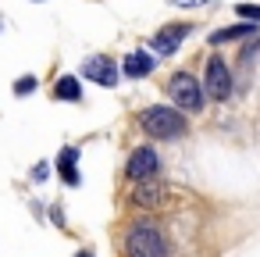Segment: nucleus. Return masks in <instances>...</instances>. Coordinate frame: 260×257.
<instances>
[{"mask_svg": "<svg viewBox=\"0 0 260 257\" xmlns=\"http://www.w3.org/2000/svg\"><path fill=\"white\" fill-rule=\"evenodd\" d=\"M125 257H168V243L153 221H132L125 229Z\"/></svg>", "mask_w": 260, "mask_h": 257, "instance_id": "nucleus-1", "label": "nucleus"}, {"mask_svg": "<svg viewBox=\"0 0 260 257\" xmlns=\"http://www.w3.org/2000/svg\"><path fill=\"white\" fill-rule=\"evenodd\" d=\"M139 125H143V132L146 136H153V139H178V136H185V118L175 111V107H146L143 115H139Z\"/></svg>", "mask_w": 260, "mask_h": 257, "instance_id": "nucleus-2", "label": "nucleus"}, {"mask_svg": "<svg viewBox=\"0 0 260 257\" xmlns=\"http://www.w3.org/2000/svg\"><path fill=\"white\" fill-rule=\"evenodd\" d=\"M168 97H171L182 111H200V107H203V90H200L196 75H189V72H175V75L168 79Z\"/></svg>", "mask_w": 260, "mask_h": 257, "instance_id": "nucleus-3", "label": "nucleus"}, {"mask_svg": "<svg viewBox=\"0 0 260 257\" xmlns=\"http://www.w3.org/2000/svg\"><path fill=\"white\" fill-rule=\"evenodd\" d=\"M203 86H207V93H210L214 100L232 97V72H228V65H224L221 58H210V61H207V79H203Z\"/></svg>", "mask_w": 260, "mask_h": 257, "instance_id": "nucleus-4", "label": "nucleus"}, {"mask_svg": "<svg viewBox=\"0 0 260 257\" xmlns=\"http://www.w3.org/2000/svg\"><path fill=\"white\" fill-rule=\"evenodd\" d=\"M125 172H128V179H136V182H143V179H157V172H160V157H157V150H153V147H139V150H132Z\"/></svg>", "mask_w": 260, "mask_h": 257, "instance_id": "nucleus-5", "label": "nucleus"}, {"mask_svg": "<svg viewBox=\"0 0 260 257\" xmlns=\"http://www.w3.org/2000/svg\"><path fill=\"white\" fill-rule=\"evenodd\" d=\"M82 79H93L96 86H118V65L111 61V58H89L86 65H82Z\"/></svg>", "mask_w": 260, "mask_h": 257, "instance_id": "nucleus-6", "label": "nucleus"}, {"mask_svg": "<svg viewBox=\"0 0 260 257\" xmlns=\"http://www.w3.org/2000/svg\"><path fill=\"white\" fill-rule=\"evenodd\" d=\"M128 200H132L136 207H160V204H168V189H164L160 182H153V179H143V182L128 193Z\"/></svg>", "mask_w": 260, "mask_h": 257, "instance_id": "nucleus-7", "label": "nucleus"}, {"mask_svg": "<svg viewBox=\"0 0 260 257\" xmlns=\"http://www.w3.org/2000/svg\"><path fill=\"white\" fill-rule=\"evenodd\" d=\"M189 29H192V25H185V22L164 25V29L153 36V50H157V54H175V50H178V43L189 36Z\"/></svg>", "mask_w": 260, "mask_h": 257, "instance_id": "nucleus-8", "label": "nucleus"}, {"mask_svg": "<svg viewBox=\"0 0 260 257\" xmlns=\"http://www.w3.org/2000/svg\"><path fill=\"white\" fill-rule=\"evenodd\" d=\"M153 65H157V58H150L146 50H136V54H128V58H125L121 72H125L128 79H143V75H150V72H153Z\"/></svg>", "mask_w": 260, "mask_h": 257, "instance_id": "nucleus-9", "label": "nucleus"}, {"mask_svg": "<svg viewBox=\"0 0 260 257\" xmlns=\"http://www.w3.org/2000/svg\"><path fill=\"white\" fill-rule=\"evenodd\" d=\"M75 161H79V150L75 147H64L61 157H57V172L68 186H79V172H75Z\"/></svg>", "mask_w": 260, "mask_h": 257, "instance_id": "nucleus-10", "label": "nucleus"}, {"mask_svg": "<svg viewBox=\"0 0 260 257\" xmlns=\"http://www.w3.org/2000/svg\"><path fill=\"white\" fill-rule=\"evenodd\" d=\"M256 33H260V29H256L253 22H239V25H228V29L214 33L210 43H224V40H239V36H256Z\"/></svg>", "mask_w": 260, "mask_h": 257, "instance_id": "nucleus-11", "label": "nucleus"}, {"mask_svg": "<svg viewBox=\"0 0 260 257\" xmlns=\"http://www.w3.org/2000/svg\"><path fill=\"white\" fill-rule=\"evenodd\" d=\"M54 97H57V100H82V86H79V79H75V75H64V79H57V86H54Z\"/></svg>", "mask_w": 260, "mask_h": 257, "instance_id": "nucleus-12", "label": "nucleus"}, {"mask_svg": "<svg viewBox=\"0 0 260 257\" xmlns=\"http://www.w3.org/2000/svg\"><path fill=\"white\" fill-rule=\"evenodd\" d=\"M32 90H36V79H32V75H22V79L15 82V97H29Z\"/></svg>", "mask_w": 260, "mask_h": 257, "instance_id": "nucleus-13", "label": "nucleus"}, {"mask_svg": "<svg viewBox=\"0 0 260 257\" xmlns=\"http://www.w3.org/2000/svg\"><path fill=\"white\" fill-rule=\"evenodd\" d=\"M235 11H239L242 18H249V22H256V25H260V4H239Z\"/></svg>", "mask_w": 260, "mask_h": 257, "instance_id": "nucleus-14", "label": "nucleus"}, {"mask_svg": "<svg viewBox=\"0 0 260 257\" xmlns=\"http://www.w3.org/2000/svg\"><path fill=\"white\" fill-rule=\"evenodd\" d=\"M75 257H93V253H89V250H82V253H75Z\"/></svg>", "mask_w": 260, "mask_h": 257, "instance_id": "nucleus-15", "label": "nucleus"}]
</instances>
